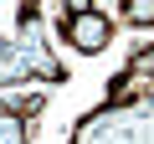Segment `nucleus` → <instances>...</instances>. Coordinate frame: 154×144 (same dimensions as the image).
<instances>
[{
  "label": "nucleus",
  "mask_w": 154,
  "mask_h": 144,
  "mask_svg": "<svg viewBox=\"0 0 154 144\" xmlns=\"http://www.w3.org/2000/svg\"><path fill=\"white\" fill-rule=\"evenodd\" d=\"M67 144H154V88L128 103H98L72 124Z\"/></svg>",
  "instance_id": "1"
},
{
  "label": "nucleus",
  "mask_w": 154,
  "mask_h": 144,
  "mask_svg": "<svg viewBox=\"0 0 154 144\" xmlns=\"http://www.w3.org/2000/svg\"><path fill=\"white\" fill-rule=\"evenodd\" d=\"M67 83V67L62 57H46V52H31L21 36H5L0 31V88H16V83Z\"/></svg>",
  "instance_id": "2"
},
{
  "label": "nucleus",
  "mask_w": 154,
  "mask_h": 144,
  "mask_svg": "<svg viewBox=\"0 0 154 144\" xmlns=\"http://www.w3.org/2000/svg\"><path fill=\"white\" fill-rule=\"evenodd\" d=\"M57 36H62L72 52L98 57V52H108V41L118 36V21H113L108 11H98V5H72V11L57 16Z\"/></svg>",
  "instance_id": "3"
},
{
  "label": "nucleus",
  "mask_w": 154,
  "mask_h": 144,
  "mask_svg": "<svg viewBox=\"0 0 154 144\" xmlns=\"http://www.w3.org/2000/svg\"><path fill=\"white\" fill-rule=\"evenodd\" d=\"M149 88H154V41L134 46V57L108 77L103 103H128V98H139V93H149Z\"/></svg>",
  "instance_id": "4"
},
{
  "label": "nucleus",
  "mask_w": 154,
  "mask_h": 144,
  "mask_svg": "<svg viewBox=\"0 0 154 144\" xmlns=\"http://www.w3.org/2000/svg\"><path fill=\"white\" fill-rule=\"evenodd\" d=\"M46 108V93H21L0 103V144H31V118Z\"/></svg>",
  "instance_id": "5"
},
{
  "label": "nucleus",
  "mask_w": 154,
  "mask_h": 144,
  "mask_svg": "<svg viewBox=\"0 0 154 144\" xmlns=\"http://www.w3.org/2000/svg\"><path fill=\"white\" fill-rule=\"evenodd\" d=\"M123 26H154V0H118Z\"/></svg>",
  "instance_id": "6"
}]
</instances>
